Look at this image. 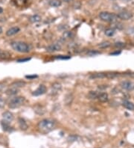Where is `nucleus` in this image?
<instances>
[{
    "instance_id": "nucleus-1",
    "label": "nucleus",
    "mask_w": 134,
    "mask_h": 148,
    "mask_svg": "<svg viewBox=\"0 0 134 148\" xmlns=\"http://www.w3.org/2000/svg\"><path fill=\"white\" fill-rule=\"evenodd\" d=\"M38 129L43 133H48L55 127V122L53 120L44 119L39 121L37 125Z\"/></svg>"
},
{
    "instance_id": "nucleus-2",
    "label": "nucleus",
    "mask_w": 134,
    "mask_h": 148,
    "mask_svg": "<svg viewBox=\"0 0 134 148\" xmlns=\"http://www.w3.org/2000/svg\"><path fill=\"white\" fill-rule=\"evenodd\" d=\"M11 47L14 50L20 53H28L30 52V47L26 43L22 41H13L11 43Z\"/></svg>"
},
{
    "instance_id": "nucleus-3",
    "label": "nucleus",
    "mask_w": 134,
    "mask_h": 148,
    "mask_svg": "<svg viewBox=\"0 0 134 148\" xmlns=\"http://www.w3.org/2000/svg\"><path fill=\"white\" fill-rule=\"evenodd\" d=\"M99 18L104 22L107 23H113L117 20V15L113 13L107 12V11H102L99 14Z\"/></svg>"
},
{
    "instance_id": "nucleus-4",
    "label": "nucleus",
    "mask_w": 134,
    "mask_h": 148,
    "mask_svg": "<svg viewBox=\"0 0 134 148\" xmlns=\"http://www.w3.org/2000/svg\"><path fill=\"white\" fill-rule=\"evenodd\" d=\"M25 101L23 97H15L10 100L8 103V107L10 108H16L20 107L24 104Z\"/></svg>"
},
{
    "instance_id": "nucleus-5",
    "label": "nucleus",
    "mask_w": 134,
    "mask_h": 148,
    "mask_svg": "<svg viewBox=\"0 0 134 148\" xmlns=\"http://www.w3.org/2000/svg\"><path fill=\"white\" fill-rule=\"evenodd\" d=\"M117 17L121 20H127L133 17V14L128 11H122L117 14Z\"/></svg>"
},
{
    "instance_id": "nucleus-6",
    "label": "nucleus",
    "mask_w": 134,
    "mask_h": 148,
    "mask_svg": "<svg viewBox=\"0 0 134 148\" xmlns=\"http://www.w3.org/2000/svg\"><path fill=\"white\" fill-rule=\"evenodd\" d=\"M46 49L48 53H55V52L61 50V46L59 43H53V44L48 46Z\"/></svg>"
},
{
    "instance_id": "nucleus-7",
    "label": "nucleus",
    "mask_w": 134,
    "mask_h": 148,
    "mask_svg": "<svg viewBox=\"0 0 134 148\" xmlns=\"http://www.w3.org/2000/svg\"><path fill=\"white\" fill-rule=\"evenodd\" d=\"M120 85L126 90H132L134 89V83L131 81H124Z\"/></svg>"
},
{
    "instance_id": "nucleus-8",
    "label": "nucleus",
    "mask_w": 134,
    "mask_h": 148,
    "mask_svg": "<svg viewBox=\"0 0 134 148\" xmlns=\"http://www.w3.org/2000/svg\"><path fill=\"white\" fill-rule=\"evenodd\" d=\"M46 90H47L46 87L43 85H40L39 87H38L36 89L34 92H33V95L34 96L43 95V94H44L46 92Z\"/></svg>"
},
{
    "instance_id": "nucleus-9",
    "label": "nucleus",
    "mask_w": 134,
    "mask_h": 148,
    "mask_svg": "<svg viewBox=\"0 0 134 148\" xmlns=\"http://www.w3.org/2000/svg\"><path fill=\"white\" fill-rule=\"evenodd\" d=\"M20 29L18 26H14V27H11L7 30V32H5L6 35L8 37H11V36H14L15 34H16L17 33L20 32Z\"/></svg>"
},
{
    "instance_id": "nucleus-10",
    "label": "nucleus",
    "mask_w": 134,
    "mask_h": 148,
    "mask_svg": "<svg viewBox=\"0 0 134 148\" xmlns=\"http://www.w3.org/2000/svg\"><path fill=\"white\" fill-rule=\"evenodd\" d=\"M2 118H3L4 121H7L8 123H11V121L14 120V115H13L11 112L7 111V112H5L2 113Z\"/></svg>"
},
{
    "instance_id": "nucleus-11",
    "label": "nucleus",
    "mask_w": 134,
    "mask_h": 148,
    "mask_svg": "<svg viewBox=\"0 0 134 148\" xmlns=\"http://www.w3.org/2000/svg\"><path fill=\"white\" fill-rule=\"evenodd\" d=\"M20 91V89L18 88H16V87H13L11 86L9 88H7L5 91V94L8 96H14L16 95L19 93Z\"/></svg>"
},
{
    "instance_id": "nucleus-12",
    "label": "nucleus",
    "mask_w": 134,
    "mask_h": 148,
    "mask_svg": "<svg viewBox=\"0 0 134 148\" xmlns=\"http://www.w3.org/2000/svg\"><path fill=\"white\" fill-rule=\"evenodd\" d=\"M122 106L128 110L134 111V104L129 100H124L122 103Z\"/></svg>"
},
{
    "instance_id": "nucleus-13",
    "label": "nucleus",
    "mask_w": 134,
    "mask_h": 148,
    "mask_svg": "<svg viewBox=\"0 0 134 148\" xmlns=\"http://www.w3.org/2000/svg\"><path fill=\"white\" fill-rule=\"evenodd\" d=\"M74 38V34L71 32H65L63 34L61 39H62V40L66 41V40H70V39H71V38Z\"/></svg>"
},
{
    "instance_id": "nucleus-14",
    "label": "nucleus",
    "mask_w": 134,
    "mask_h": 148,
    "mask_svg": "<svg viewBox=\"0 0 134 148\" xmlns=\"http://www.w3.org/2000/svg\"><path fill=\"white\" fill-rule=\"evenodd\" d=\"M18 123H19V126H20V128L22 130H26L29 127L27 123L25 122V120L23 118H22V117H20L19 119H18Z\"/></svg>"
},
{
    "instance_id": "nucleus-15",
    "label": "nucleus",
    "mask_w": 134,
    "mask_h": 148,
    "mask_svg": "<svg viewBox=\"0 0 134 148\" xmlns=\"http://www.w3.org/2000/svg\"><path fill=\"white\" fill-rule=\"evenodd\" d=\"M29 20H30L31 23H39V22L41 21L42 17L39 14H34L29 17Z\"/></svg>"
},
{
    "instance_id": "nucleus-16",
    "label": "nucleus",
    "mask_w": 134,
    "mask_h": 148,
    "mask_svg": "<svg viewBox=\"0 0 134 148\" xmlns=\"http://www.w3.org/2000/svg\"><path fill=\"white\" fill-rule=\"evenodd\" d=\"M98 99L99 101L102 102V103H105V102L108 101L109 97H108V94L107 93H99Z\"/></svg>"
},
{
    "instance_id": "nucleus-17",
    "label": "nucleus",
    "mask_w": 134,
    "mask_h": 148,
    "mask_svg": "<svg viewBox=\"0 0 134 148\" xmlns=\"http://www.w3.org/2000/svg\"><path fill=\"white\" fill-rule=\"evenodd\" d=\"M61 85L58 82H55V83H54L52 86V91L54 94H57L61 90Z\"/></svg>"
},
{
    "instance_id": "nucleus-18",
    "label": "nucleus",
    "mask_w": 134,
    "mask_h": 148,
    "mask_svg": "<svg viewBox=\"0 0 134 148\" xmlns=\"http://www.w3.org/2000/svg\"><path fill=\"white\" fill-rule=\"evenodd\" d=\"M48 4L52 7L58 8L61 5L62 2H61V0H49L48 1Z\"/></svg>"
},
{
    "instance_id": "nucleus-19",
    "label": "nucleus",
    "mask_w": 134,
    "mask_h": 148,
    "mask_svg": "<svg viewBox=\"0 0 134 148\" xmlns=\"http://www.w3.org/2000/svg\"><path fill=\"white\" fill-rule=\"evenodd\" d=\"M107 77V73H98L92 74L90 76V79H100V78Z\"/></svg>"
},
{
    "instance_id": "nucleus-20",
    "label": "nucleus",
    "mask_w": 134,
    "mask_h": 148,
    "mask_svg": "<svg viewBox=\"0 0 134 148\" xmlns=\"http://www.w3.org/2000/svg\"><path fill=\"white\" fill-rule=\"evenodd\" d=\"M25 85V82L16 81V82H13V83L11 85V86L16 87V88H22V87H24V85Z\"/></svg>"
},
{
    "instance_id": "nucleus-21",
    "label": "nucleus",
    "mask_w": 134,
    "mask_h": 148,
    "mask_svg": "<svg viewBox=\"0 0 134 148\" xmlns=\"http://www.w3.org/2000/svg\"><path fill=\"white\" fill-rule=\"evenodd\" d=\"M98 94H99V93L97 92V91L91 90V91H89V93L88 94V97H89V99H98Z\"/></svg>"
},
{
    "instance_id": "nucleus-22",
    "label": "nucleus",
    "mask_w": 134,
    "mask_h": 148,
    "mask_svg": "<svg viewBox=\"0 0 134 148\" xmlns=\"http://www.w3.org/2000/svg\"><path fill=\"white\" fill-rule=\"evenodd\" d=\"M73 100V96L71 94H69L66 96V98H65V103H66V105H70Z\"/></svg>"
},
{
    "instance_id": "nucleus-23",
    "label": "nucleus",
    "mask_w": 134,
    "mask_h": 148,
    "mask_svg": "<svg viewBox=\"0 0 134 148\" xmlns=\"http://www.w3.org/2000/svg\"><path fill=\"white\" fill-rule=\"evenodd\" d=\"M11 57V54L7 53V51H4L0 49V58H7Z\"/></svg>"
},
{
    "instance_id": "nucleus-24",
    "label": "nucleus",
    "mask_w": 134,
    "mask_h": 148,
    "mask_svg": "<svg viewBox=\"0 0 134 148\" xmlns=\"http://www.w3.org/2000/svg\"><path fill=\"white\" fill-rule=\"evenodd\" d=\"M116 33V30L114 29H112V28H110V29H107L105 31V34L107 37H112Z\"/></svg>"
},
{
    "instance_id": "nucleus-25",
    "label": "nucleus",
    "mask_w": 134,
    "mask_h": 148,
    "mask_svg": "<svg viewBox=\"0 0 134 148\" xmlns=\"http://www.w3.org/2000/svg\"><path fill=\"white\" fill-rule=\"evenodd\" d=\"M111 46V43L109 41H104L101 43L98 47H100V48H102V49H105V48H107V47H109Z\"/></svg>"
},
{
    "instance_id": "nucleus-26",
    "label": "nucleus",
    "mask_w": 134,
    "mask_h": 148,
    "mask_svg": "<svg viewBox=\"0 0 134 148\" xmlns=\"http://www.w3.org/2000/svg\"><path fill=\"white\" fill-rule=\"evenodd\" d=\"M1 124H2V127H3V129L5 130H11V127H10V126H9V123L8 122H7V121H2V123H1Z\"/></svg>"
},
{
    "instance_id": "nucleus-27",
    "label": "nucleus",
    "mask_w": 134,
    "mask_h": 148,
    "mask_svg": "<svg viewBox=\"0 0 134 148\" xmlns=\"http://www.w3.org/2000/svg\"><path fill=\"white\" fill-rule=\"evenodd\" d=\"M100 54L99 52L98 51H95V50H89V52L87 53L88 56H96V55Z\"/></svg>"
},
{
    "instance_id": "nucleus-28",
    "label": "nucleus",
    "mask_w": 134,
    "mask_h": 148,
    "mask_svg": "<svg viewBox=\"0 0 134 148\" xmlns=\"http://www.w3.org/2000/svg\"><path fill=\"white\" fill-rule=\"evenodd\" d=\"M57 59H62V60H65V59H69L70 56H57L55 57Z\"/></svg>"
},
{
    "instance_id": "nucleus-29",
    "label": "nucleus",
    "mask_w": 134,
    "mask_h": 148,
    "mask_svg": "<svg viewBox=\"0 0 134 148\" xmlns=\"http://www.w3.org/2000/svg\"><path fill=\"white\" fill-rule=\"evenodd\" d=\"M115 47H117V48H122L124 46V43H122V42H118V43H115Z\"/></svg>"
},
{
    "instance_id": "nucleus-30",
    "label": "nucleus",
    "mask_w": 134,
    "mask_h": 148,
    "mask_svg": "<svg viewBox=\"0 0 134 148\" xmlns=\"http://www.w3.org/2000/svg\"><path fill=\"white\" fill-rule=\"evenodd\" d=\"M5 101H4V99L0 97V108H2V107L5 106Z\"/></svg>"
},
{
    "instance_id": "nucleus-31",
    "label": "nucleus",
    "mask_w": 134,
    "mask_h": 148,
    "mask_svg": "<svg viewBox=\"0 0 134 148\" xmlns=\"http://www.w3.org/2000/svg\"><path fill=\"white\" fill-rule=\"evenodd\" d=\"M25 77L27 79H35V78H37L38 76H37V75H32V76H26Z\"/></svg>"
},
{
    "instance_id": "nucleus-32",
    "label": "nucleus",
    "mask_w": 134,
    "mask_h": 148,
    "mask_svg": "<svg viewBox=\"0 0 134 148\" xmlns=\"http://www.w3.org/2000/svg\"><path fill=\"white\" fill-rule=\"evenodd\" d=\"M29 60H30V58H25V59L18 60L17 62H28V61H29Z\"/></svg>"
},
{
    "instance_id": "nucleus-33",
    "label": "nucleus",
    "mask_w": 134,
    "mask_h": 148,
    "mask_svg": "<svg viewBox=\"0 0 134 148\" xmlns=\"http://www.w3.org/2000/svg\"><path fill=\"white\" fill-rule=\"evenodd\" d=\"M63 1L65 2H72L73 0H63Z\"/></svg>"
},
{
    "instance_id": "nucleus-34",
    "label": "nucleus",
    "mask_w": 134,
    "mask_h": 148,
    "mask_svg": "<svg viewBox=\"0 0 134 148\" xmlns=\"http://www.w3.org/2000/svg\"><path fill=\"white\" fill-rule=\"evenodd\" d=\"M120 52H116V53H111V55H118L120 54Z\"/></svg>"
},
{
    "instance_id": "nucleus-35",
    "label": "nucleus",
    "mask_w": 134,
    "mask_h": 148,
    "mask_svg": "<svg viewBox=\"0 0 134 148\" xmlns=\"http://www.w3.org/2000/svg\"><path fill=\"white\" fill-rule=\"evenodd\" d=\"M121 1H122V2H130V1H131V0H121Z\"/></svg>"
},
{
    "instance_id": "nucleus-36",
    "label": "nucleus",
    "mask_w": 134,
    "mask_h": 148,
    "mask_svg": "<svg viewBox=\"0 0 134 148\" xmlns=\"http://www.w3.org/2000/svg\"><path fill=\"white\" fill-rule=\"evenodd\" d=\"M2 28L0 26V34H2Z\"/></svg>"
},
{
    "instance_id": "nucleus-37",
    "label": "nucleus",
    "mask_w": 134,
    "mask_h": 148,
    "mask_svg": "<svg viewBox=\"0 0 134 148\" xmlns=\"http://www.w3.org/2000/svg\"><path fill=\"white\" fill-rule=\"evenodd\" d=\"M2 12V8L1 7H0V13Z\"/></svg>"
},
{
    "instance_id": "nucleus-38",
    "label": "nucleus",
    "mask_w": 134,
    "mask_h": 148,
    "mask_svg": "<svg viewBox=\"0 0 134 148\" xmlns=\"http://www.w3.org/2000/svg\"><path fill=\"white\" fill-rule=\"evenodd\" d=\"M110 1H114V0H110Z\"/></svg>"
}]
</instances>
